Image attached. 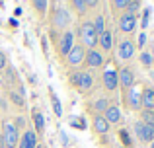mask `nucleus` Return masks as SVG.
I'll use <instances>...</instances> for the list:
<instances>
[{"instance_id":"nucleus-3","label":"nucleus","mask_w":154,"mask_h":148,"mask_svg":"<svg viewBox=\"0 0 154 148\" xmlns=\"http://www.w3.org/2000/svg\"><path fill=\"white\" fill-rule=\"evenodd\" d=\"M70 23H72V16H70V12H68L64 6H57L55 10L51 12V26H53V29L64 31V29H68Z\"/></svg>"},{"instance_id":"nucleus-14","label":"nucleus","mask_w":154,"mask_h":148,"mask_svg":"<svg viewBox=\"0 0 154 148\" xmlns=\"http://www.w3.org/2000/svg\"><path fill=\"white\" fill-rule=\"evenodd\" d=\"M37 144H39L37 133H35L33 129H26V131L22 133V137H20L18 148H37Z\"/></svg>"},{"instance_id":"nucleus-21","label":"nucleus","mask_w":154,"mask_h":148,"mask_svg":"<svg viewBox=\"0 0 154 148\" xmlns=\"http://www.w3.org/2000/svg\"><path fill=\"white\" fill-rule=\"evenodd\" d=\"M29 2H31V8L35 10V14L45 20L47 10H49V0H29Z\"/></svg>"},{"instance_id":"nucleus-1","label":"nucleus","mask_w":154,"mask_h":148,"mask_svg":"<svg viewBox=\"0 0 154 148\" xmlns=\"http://www.w3.org/2000/svg\"><path fill=\"white\" fill-rule=\"evenodd\" d=\"M51 37L55 39V49H57V57L63 59L70 53V49L74 47V31L64 29V31H57L51 29Z\"/></svg>"},{"instance_id":"nucleus-11","label":"nucleus","mask_w":154,"mask_h":148,"mask_svg":"<svg viewBox=\"0 0 154 148\" xmlns=\"http://www.w3.org/2000/svg\"><path fill=\"white\" fill-rule=\"evenodd\" d=\"M103 65H105L103 53H100L98 49H86V59H84L86 68H102Z\"/></svg>"},{"instance_id":"nucleus-18","label":"nucleus","mask_w":154,"mask_h":148,"mask_svg":"<svg viewBox=\"0 0 154 148\" xmlns=\"http://www.w3.org/2000/svg\"><path fill=\"white\" fill-rule=\"evenodd\" d=\"M31 121H33V131L37 133V137H43L45 134V117L37 107L31 111Z\"/></svg>"},{"instance_id":"nucleus-41","label":"nucleus","mask_w":154,"mask_h":148,"mask_svg":"<svg viewBox=\"0 0 154 148\" xmlns=\"http://www.w3.org/2000/svg\"><path fill=\"white\" fill-rule=\"evenodd\" d=\"M37 148H47V146L43 144V142H39V144H37Z\"/></svg>"},{"instance_id":"nucleus-46","label":"nucleus","mask_w":154,"mask_h":148,"mask_svg":"<svg viewBox=\"0 0 154 148\" xmlns=\"http://www.w3.org/2000/svg\"><path fill=\"white\" fill-rule=\"evenodd\" d=\"M152 113H154V111H152Z\"/></svg>"},{"instance_id":"nucleus-19","label":"nucleus","mask_w":154,"mask_h":148,"mask_svg":"<svg viewBox=\"0 0 154 148\" xmlns=\"http://www.w3.org/2000/svg\"><path fill=\"white\" fill-rule=\"evenodd\" d=\"M92 88H94V76H92V72L82 70V74H80V82H78V86H76V90L82 92V94H88V92H92Z\"/></svg>"},{"instance_id":"nucleus-42","label":"nucleus","mask_w":154,"mask_h":148,"mask_svg":"<svg viewBox=\"0 0 154 148\" xmlns=\"http://www.w3.org/2000/svg\"><path fill=\"white\" fill-rule=\"evenodd\" d=\"M148 148H154V140H152V142H150V144H148Z\"/></svg>"},{"instance_id":"nucleus-26","label":"nucleus","mask_w":154,"mask_h":148,"mask_svg":"<svg viewBox=\"0 0 154 148\" xmlns=\"http://www.w3.org/2000/svg\"><path fill=\"white\" fill-rule=\"evenodd\" d=\"M8 99H10L16 107H23V105H26V98H22V95H20L16 90H10V92H8Z\"/></svg>"},{"instance_id":"nucleus-31","label":"nucleus","mask_w":154,"mask_h":148,"mask_svg":"<svg viewBox=\"0 0 154 148\" xmlns=\"http://www.w3.org/2000/svg\"><path fill=\"white\" fill-rule=\"evenodd\" d=\"M80 74H82V70H72V72L68 74V84H70L74 90H76V86H78V82H80Z\"/></svg>"},{"instance_id":"nucleus-16","label":"nucleus","mask_w":154,"mask_h":148,"mask_svg":"<svg viewBox=\"0 0 154 148\" xmlns=\"http://www.w3.org/2000/svg\"><path fill=\"white\" fill-rule=\"evenodd\" d=\"M103 117H105V121H107L109 125H121V123H123V111H121L117 105H109L107 109H105Z\"/></svg>"},{"instance_id":"nucleus-24","label":"nucleus","mask_w":154,"mask_h":148,"mask_svg":"<svg viewBox=\"0 0 154 148\" xmlns=\"http://www.w3.org/2000/svg\"><path fill=\"white\" fill-rule=\"evenodd\" d=\"M49 98H51V105H53V113L57 115V117H60L63 115V103H60L59 95L55 94V90H51L49 88Z\"/></svg>"},{"instance_id":"nucleus-2","label":"nucleus","mask_w":154,"mask_h":148,"mask_svg":"<svg viewBox=\"0 0 154 148\" xmlns=\"http://www.w3.org/2000/svg\"><path fill=\"white\" fill-rule=\"evenodd\" d=\"M78 37H80V45L84 49H96L98 47V33L94 29L92 20H82L78 26Z\"/></svg>"},{"instance_id":"nucleus-38","label":"nucleus","mask_w":154,"mask_h":148,"mask_svg":"<svg viewBox=\"0 0 154 148\" xmlns=\"http://www.w3.org/2000/svg\"><path fill=\"white\" fill-rule=\"evenodd\" d=\"M41 47H43V53L47 55V39H45V37L41 39Z\"/></svg>"},{"instance_id":"nucleus-37","label":"nucleus","mask_w":154,"mask_h":148,"mask_svg":"<svg viewBox=\"0 0 154 148\" xmlns=\"http://www.w3.org/2000/svg\"><path fill=\"white\" fill-rule=\"evenodd\" d=\"M144 43H146V33L143 31V33H139V49H143Z\"/></svg>"},{"instance_id":"nucleus-45","label":"nucleus","mask_w":154,"mask_h":148,"mask_svg":"<svg viewBox=\"0 0 154 148\" xmlns=\"http://www.w3.org/2000/svg\"><path fill=\"white\" fill-rule=\"evenodd\" d=\"M119 148H123V146H119Z\"/></svg>"},{"instance_id":"nucleus-10","label":"nucleus","mask_w":154,"mask_h":148,"mask_svg":"<svg viewBox=\"0 0 154 148\" xmlns=\"http://www.w3.org/2000/svg\"><path fill=\"white\" fill-rule=\"evenodd\" d=\"M137 18L139 16H133L129 12H123L121 16H117V27H119L121 33H133L137 29Z\"/></svg>"},{"instance_id":"nucleus-29","label":"nucleus","mask_w":154,"mask_h":148,"mask_svg":"<svg viewBox=\"0 0 154 148\" xmlns=\"http://www.w3.org/2000/svg\"><path fill=\"white\" fill-rule=\"evenodd\" d=\"M139 61H140V65H143V66H146V68H150V66L154 65L152 55H150V53H146V51H143V53L139 55Z\"/></svg>"},{"instance_id":"nucleus-32","label":"nucleus","mask_w":154,"mask_h":148,"mask_svg":"<svg viewBox=\"0 0 154 148\" xmlns=\"http://www.w3.org/2000/svg\"><path fill=\"white\" fill-rule=\"evenodd\" d=\"M14 127L20 131V133H23L26 131V127H27V121H26V117H22V115H18V117H14Z\"/></svg>"},{"instance_id":"nucleus-15","label":"nucleus","mask_w":154,"mask_h":148,"mask_svg":"<svg viewBox=\"0 0 154 148\" xmlns=\"http://www.w3.org/2000/svg\"><path fill=\"white\" fill-rule=\"evenodd\" d=\"M140 105H143V109L154 111V88L152 86H144L140 90Z\"/></svg>"},{"instance_id":"nucleus-22","label":"nucleus","mask_w":154,"mask_h":148,"mask_svg":"<svg viewBox=\"0 0 154 148\" xmlns=\"http://www.w3.org/2000/svg\"><path fill=\"white\" fill-rule=\"evenodd\" d=\"M117 137H119L121 146H123V148H133V138H131V133H129V129H125V127H119V129H117Z\"/></svg>"},{"instance_id":"nucleus-40","label":"nucleus","mask_w":154,"mask_h":148,"mask_svg":"<svg viewBox=\"0 0 154 148\" xmlns=\"http://www.w3.org/2000/svg\"><path fill=\"white\" fill-rule=\"evenodd\" d=\"M14 16H22V8H16V10H14Z\"/></svg>"},{"instance_id":"nucleus-5","label":"nucleus","mask_w":154,"mask_h":148,"mask_svg":"<svg viewBox=\"0 0 154 148\" xmlns=\"http://www.w3.org/2000/svg\"><path fill=\"white\" fill-rule=\"evenodd\" d=\"M84 59H86V49H84L80 43H74L70 53L64 57V65H66V68L76 70L78 66H84Z\"/></svg>"},{"instance_id":"nucleus-43","label":"nucleus","mask_w":154,"mask_h":148,"mask_svg":"<svg viewBox=\"0 0 154 148\" xmlns=\"http://www.w3.org/2000/svg\"><path fill=\"white\" fill-rule=\"evenodd\" d=\"M0 148H2V138H0Z\"/></svg>"},{"instance_id":"nucleus-28","label":"nucleus","mask_w":154,"mask_h":148,"mask_svg":"<svg viewBox=\"0 0 154 148\" xmlns=\"http://www.w3.org/2000/svg\"><path fill=\"white\" fill-rule=\"evenodd\" d=\"M139 121L146 123V125H154V113H152V111H148V109H140Z\"/></svg>"},{"instance_id":"nucleus-13","label":"nucleus","mask_w":154,"mask_h":148,"mask_svg":"<svg viewBox=\"0 0 154 148\" xmlns=\"http://www.w3.org/2000/svg\"><path fill=\"white\" fill-rule=\"evenodd\" d=\"M92 131H94L98 137H105V134H109V131H111V125L105 121L103 115L94 113V117H92Z\"/></svg>"},{"instance_id":"nucleus-8","label":"nucleus","mask_w":154,"mask_h":148,"mask_svg":"<svg viewBox=\"0 0 154 148\" xmlns=\"http://www.w3.org/2000/svg\"><path fill=\"white\" fill-rule=\"evenodd\" d=\"M133 131H135L139 142H143V144H150L154 140V125H146V123H143V121H137L135 127H133Z\"/></svg>"},{"instance_id":"nucleus-25","label":"nucleus","mask_w":154,"mask_h":148,"mask_svg":"<svg viewBox=\"0 0 154 148\" xmlns=\"http://www.w3.org/2000/svg\"><path fill=\"white\" fill-rule=\"evenodd\" d=\"M131 0H111V10L115 12L117 16H121L123 12H127V6Z\"/></svg>"},{"instance_id":"nucleus-6","label":"nucleus","mask_w":154,"mask_h":148,"mask_svg":"<svg viewBox=\"0 0 154 148\" xmlns=\"http://www.w3.org/2000/svg\"><path fill=\"white\" fill-rule=\"evenodd\" d=\"M115 51H117V59L123 61V62H127L137 55V43L133 41L131 37H121V41L117 43Z\"/></svg>"},{"instance_id":"nucleus-34","label":"nucleus","mask_w":154,"mask_h":148,"mask_svg":"<svg viewBox=\"0 0 154 148\" xmlns=\"http://www.w3.org/2000/svg\"><path fill=\"white\" fill-rule=\"evenodd\" d=\"M150 14H152L150 8H144V10H143V23H140L143 27H146V26H148V18H150Z\"/></svg>"},{"instance_id":"nucleus-17","label":"nucleus","mask_w":154,"mask_h":148,"mask_svg":"<svg viewBox=\"0 0 154 148\" xmlns=\"http://www.w3.org/2000/svg\"><path fill=\"white\" fill-rule=\"evenodd\" d=\"M98 47L103 53H111V51L115 49V45H113V33L109 29H105L103 33L98 35Z\"/></svg>"},{"instance_id":"nucleus-30","label":"nucleus","mask_w":154,"mask_h":148,"mask_svg":"<svg viewBox=\"0 0 154 148\" xmlns=\"http://www.w3.org/2000/svg\"><path fill=\"white\" fill-rule=\"evenodd\" d=\"M140 0H131L129 2V6H127V12L129 14H133V16H139V12H140Z\"/></svg>"},{"instance_id":"nucleus-20","label":"nucleus","mask_w":154,"mask_h":148,"mask_svg":"<svg viewBox=\"0 0 154 148\" xmlns=\"http://www.w3.org/2000/svg\"><path fill=\"white\" fill-rule=\"evenodd\" d=\"M109 105H111V99H109L107 95H102V98H98V99L92 101V111L98 113V115H103L105 109H107Z\"/></svg>"},{"instance_id":"nucleus-36","label":"nucleus","mask_w":154,"mask_h":148,"mask_svg":"<svg viewBox=\"0 0 154 148\" xmlns=\"http://www.w3.org/2000/svg\"><path fill=\"white\" fill-rule=\"evenodd\" d=\"M84 2H86L88 10H96V8L100 6V0H84Z\"/></svg>"},{"instance_id":"nucleus-9","label":"nucleus","mask_w":154,"mask_h":148,"mask_svg":"<svg viewBox=\"0 0 154 148\" xmlns=\"http://www.w3.org/2000/svg\"><path fill=\"white\" fill-rule=\"evenodd\" d=\"M123 94V105L131 111H140L143 105H140V92L137 88H131L127 92H121Z\"/></svg>"},{"instance_id":"nucleus-12","label":"nucleus","mask_w":154,"mask_h":148,"mask_svg":"<svg viewBox=\"0 0 154 148\" xmlns=\"http://www.w3.org/2000/svg\"><path fill=\"white\" fill-rule=\"evenodd\" d=\"M102 86H103L105 92H115L119 88V80H117L115 68H105L102 72Z\"/></svg>"},{"instance_id":"nucleus-39","label":"nucleus","mask_w":154,"mask_h":148,"mask_svg":"<svg viewBox=\"0 0 154 148\" xmlns=\"http://www.w3.org/2000/svg\"><path fill=\"white\" fill-rule=\"evenodd\" d=\"M10 27H18V20L12 18V20H10Z\"/></svg>"},{"instance_id":"nucleus-44","label":"nucleus","mask_w":154,"mask_h":148,"mask_svg":"<svg viewBox=\"0 0 154 148\" xmlns=\"http://www.w3.org/2000/svg\"><path fill=\"white\" fill-rule=\"evenodd\" d=\"M0 26H2V22H0Z\"/></svg>"},{"instance_id":"nucleus-23","label":"nucleus","mask_w":154,"mask_h":148,"mask_svg":"<svg viewBox=\"0 0 154 148\" xmlns=\"http://www.w3.org/2000/svg\"><path fill=\"white\" fill-rule=\"evenodd\" d=\"M68 2H70V8H72V12H74L76 16H80V18H84V16H86L88 12H90L84 0H68Z\"/></svg>"},{"instance_id":"nucleus-27","label":"nucleus","mask_w":154,"mask_h":148,"mask_svg":"<svg viewBox=\"0 0 154 148\" xmlns=\"http://www.w3.org/2000/svg\"><path fill=\"white\" fill-rule=\"evenodd\" d=\"M92 23H94V29H96V33H98V35H100V33H103V31L107 29V27H105V18H103L102 14H98V16H96Z\"/></svg>"},{"instance_id":"nucleus-35","label":"nucleus","mask_w":154,"mask_h":148,"mask_svg":"<svg viewBox=\"0 0 154 148\" xmlns=\"http://www.w3.org/2000/svg\"><path fill=\"white\" fill-rule=\"evenodd\" d=\"M8 66V59H6V53L4 51H0V72H4Z\"/></svg>"},{"instance_id":"nucleus-4","label":"nucleus","mask_w":154,"mask_h":148,"mask_svg":"<svg viewBox=\"0 0 154 148\" xmlns=\"http://www.w3.org/2000/svg\"><path fill=\"white\" fill-rule=\"evenodd\" d=\"M20 137H22V133L14 127V123H12V121L4 123L2 134H0V138H2V148H18Z\"/></svg>"},{"instance_id":"nucleus-33","label":"nucleus","mask_w":154,"mask_h":148,"mask_svg":"<svg viewBox=\"0 0 154 148\" xmlns=\"http://www.w3.org/2000/svg\"><path fill=\"white\" fill-rule=\"evenodd\" d=\"M70 125L74 127V129H78V131H86V129H88V125H86V119H84V117H78L76 121L72 119V121H70Z\"/></svg>"},{"instance_id":"nucleus-7","label":"nucleus","mask_w":154,"mask_h":148,"mask_svg":"<svg viewBox=\"0 0 154 148\" xmlns=\"http://www.w3.org/2000/svg\"><path fill=\"white\" fill-rule=\"evenodd\" d=\"M117 80H119V90L121 92H127L131 88H135V72H133L131 66H123V68L117 70Z\"/></svg>"}]
</instances>
